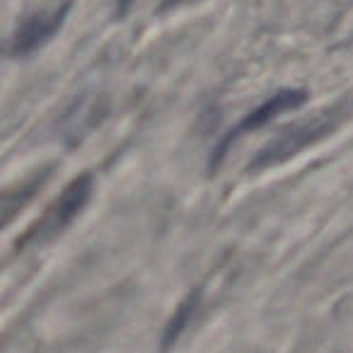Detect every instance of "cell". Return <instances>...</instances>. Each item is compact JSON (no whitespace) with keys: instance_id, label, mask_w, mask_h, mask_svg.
<instances>
[{"instance_id":"1","label":"cell","mask_w":353,"mask_h":353,"mask_svg":"<svg viewBox=\"0 0 353 353\" xmlns=\"http://www.w3.org/2000/svg\"><path fill=\"white\" fill-rule=\"evenodd\" d=\"M305 102H307V92H305V90H300V88L279 90V92L271 94L269 99H264L259 107L252 109L247 117H242L240 121H237L235 126H232L230 131H228L225 136L216 143V148H213V152H211V172L221 165L223 157L228 155V150H230V148L235 145L242 136L259 131V128H264L266 123H271L274 119H279L281 114L293 112V109L303 107Z\"/></svg>"},{"instance_id":"2","label":"cell","mask_w":353,"mask_h":353,"mask_svg":"<svg viewBox=\"0 0 353 353\" xmlns=\"http://www.w3.org/2000/svg\"><path fill=\"white\" fill-rule=\"evenodd\" d=\"M343 117V107H336L332 112H324L314 119H307V121H300L298 126L288 128L283 136H279L274 143L264 148L259 155L252 160V165L247 170H261V167H269V165H279V162L288 160V157L298 155L303 148L312 145V143L322 141Z\"/></svg>"},{"instance_id":"3","label":"cell","mask_w":353,"mask_h":353,"mask_svg":"<svg viewBox=\"0 0 353 353\" xmlns=\"http://www.w3.org/2000/svg\"><path fill=\"white\" fill-rule=\"evenodd\" d=\"M70 10H73V0H63L59 6L49 8V10H37L32 15H27L17 25L15 34L10 39V46H8V54L12 59H27V56L44 49L63 30Z\"/></svg>"},{"instance_id":"4","label":"cell","mask_w":353,"mask_h":353,"mask_svg":"<svg viewBox=\"0 0 353 353\" xmlns=\"http://www.w3.org/2000/svg\"><path fill=\"white\" fill-rule=\"evenodd\" d=\"M94 192V176L90 172L75 176L73 182L63 189L59 199H56L54 206L46 211V216L39 221V225L34 228V232L27 235V240H49V237H56L59 232H63L75 218L83 213V208L88 206L90 196Z\"/></svg>"},{"instance_id":"5","label":"cell","mask_w":353,"mask_h":353,"mask_svg":"<svg viewBox=\"0 0 353 353\" xmlns=\"http://www.w3.org/2000/svg\"><path fill=\"white\" fill-rule=\"evenodd\" d=\"M104 117H107V99L99 94H85L70 104V109L59 121V136L65 141V145L75 148L94 126H99Z\"/></svg>"},{"instance_id":"6","label":"cell","mask_w":353,"mask_h":353,"mask_svg":"<svg viewBox=\"0 0 353 353\" xmlns=\"http://www.w3.org/2000/svg\"><path fill=\"white\" fill-rule=\"evenodd\" d=\"M201 300H203L201 298V288L192 290V293L182 300V305L176 307V312L172 314L170 322H167V327H165V332H162V351H167V348H170L176 339L187 332V327L192 324L194 314L199 312V305H201Z\"/></svg>"},{"instance_id":"7","label":"cell","mask_w":353,"mask_h":353,"mask_svg":"<svg viewBox=\"0 0 353 353\" xmlns=\"http://www.w3.org/2000/svg\"><path fill=\"white\" fill-rule=\"evenodd\" d=\"M133 3H136V0H119V6H117V15H119V17H121V15H126V12H128V8H131Z\"/></svg>"}]
</instances>
